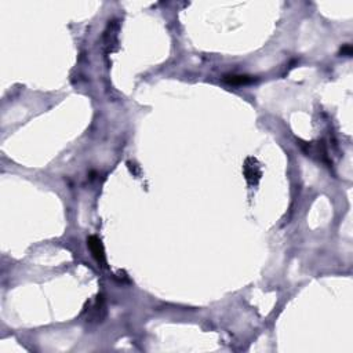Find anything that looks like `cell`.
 Wrapping results in <instances>:
<instances>
[{"mask_svg":"<svg viewBox=\"0 0 353 353\" xmlns=\"http://www.w3.org/2000/svg\"><path fill=\"white\" fill-rule=\"evenodd\" d=\"M341 52H342V55L351 57V55H352V47H351V45L344 46V47H342V50H341Z\"/></svg>","mask_w":353,"mask_h":353,"instance_id":"cell-4","label":"cell"},{"mask_svg":"<svg viewBox=\"0 0 353 353\" xmlns=\"http://www.w3.org/2000/svg\"><path fill=\"white\" fill-rule=\"evenodd\" d=\"M244 175H246V178H247V181L250 184H257L259 178H261V175H262L261 167H259L257 160L249 159V160L246 161V164H244Z\"/></svg>","mask_w":353,"mask_h":353,"instance_id":"cell-2","label":"cell"},{"mask_svg":"<svg viewBox=\"0 0 353 353\" xmlns=\"http://www.w3.org/2000/svg\"><path fill=\"white\" fill-rule=\"evenodd\" d=\"M87 244L90 249L93 257L97 262L100 263L101 266H106V255H105V250H103L102 242L97 236H90L87 239Z\"/></svg>","mask_w":353,"mask_h":353,"instance_id":"cell-1","label":"cell"},{"mask_svg":"<svg viewBox=\"0 0 353 353\" xmlns=\"http://www.w3.org/2000/svg\"><path fill=\"white\" fill-rule=\"evenodd\" d=\"M224 82L229 86H244L254 82V77L247 75H226L224 76Z\"/></svg>","mask_w":353,"mask_h":353,"instance_id":"cell-3","label":"cell"}]
</instances>
